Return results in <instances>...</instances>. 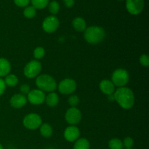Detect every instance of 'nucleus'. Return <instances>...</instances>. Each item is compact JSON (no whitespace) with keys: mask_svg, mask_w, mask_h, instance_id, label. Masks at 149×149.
<instances>
[{"mask_svg":"<svg viewBox=\"0 0 149 149\" xmlns=\"http://www.w3.org/2000/svg\"><path fill=\"white\" fill-rule=\"evenodd\" d=\"M36 85L42 91L52 93L58 87L55 79L48 74H39L36 79Z\"/></svg>","mask_w":149,"mask_h":149,"instance_id":"nucleus-3","label":"nucleus"},{"mask_svg":"<svg viewBox=\"0 0 149 149\" xmlns=\"http://www.w3.org/2000/svg\"><path fill=\"white\" fill-rule=\"evenodd\" d=\"M63 3L67 8H71L75 4L74 0H63Z\"/></svg>","mask_w":149,"mask_h":149,"instance_id":"nucleus-32","label":"nucleus"},{"mask_svg":"<svg viewBox=\"0 0 149 149\" xmlns=\"http://www.w3.org/2000/svg\"><path fill=\"white\" fill-rule=\"evenodd\" d=\"M118 1H123V0H118Z\"/></svg>","mask_w":149,"mask_h":149,"instance_id":"nucleus-35","label":"nucleus"},{"mask_svg":"<svg viewBox=\"0 0 149 149\" xmlns=\"http://www.w3.org/2000/svg\"><path fill=\"white\" fill-rule=\"evenodd\" d=\"M15 4L19 7H26L29 6L31 0H13Z\"/></svg>","mask_w":149,"mask_h":149,"instance_id":"nucleus-29","label":"nucleus"},{"mask_svg":"<svg viewBox=\"0 0 149 149\" xmlns=\"http://www.w3.org/2000/svg\"><path fill=\"white\" fill-rule=\"evenodd\" d=\"M6 87H7V86L4 83V79L2 78H0V96L4 94L6 90Z\"/></svg>","mask_w":149,"mask_h":149,"instance_id":"nucleus-31","label":"nucleus"},{"mask_svg":"<svg viewBox=\"0 0 149 149\" xmlns=\"http://www.w3.org/2000/svg\"><path fill=\"white\" fill-rule=\"evenodd\" d=\"M48 9H49V13L52 14V15H56L60 11V4L58 1L53 0V1H50L48 4Z\"/></svg>","mask_w":149,"mask_h":149,"instance_id":"nucleus-24","label":"nucleus"},{"mask_svg":"<svg viewBox=\"0 0 149 149\" xmlns=\"http://www.w3.org/2000/svg\"><path fill=\"white\" fill-rule=\"evenodd\" d=\"M27 103V97L26 95L18 93L11 97L10 100V104L14 109H21L26 106Z\"/></svg>","mask_w":149,"mask_h":149,"instance_id":"nucleus-13","label":"nucleus"},{"mask_svg":"<svg viewBox=\"0 0 149 149\" xmlns=\"http://www.w3.org/2000/svg\"><path fill=\"white\" fill-rule=\"evenodd\" d=\"M139 62L141 65L144 67H148L149 65V57L148 55L143 54L141 55L139 58Z\"/></svg>","mask_w":149,"mask_h":149,"instance_id":"nucleus-28","label":"nucleus"},{"mask_svg":"<svg viewBox=\"0 0 149 149\" xmlns=\"http://www.w3.org/2000/svg\"><path fill=\"white\" fill-rule=\"evenodd\" d=\"M84 37L86 42L91 45H97L104 40L106 37V31L100 26H93L87 28L84 31Z\"/></svg>","mask_w":149,"mask_h":149,"instance_id":"nucleus-2","label":"nucleus"},{"mask_svg":"<svg viewBox=\"0 0 149 149\" xmlns=\"http://www.w3.org/2000/svg\"><path fill=\"white\" fill-rule=\"evenodd\" d=\"M4 83H5L6 86H8V87H15L17 84H18V78L16 75L13 74H9L8 75L4 77Z\"/></svg>","mask_w":149,"mask_h":149,"instance_id":"nucleus-20","label":"nucleus"},{"mask_svg":"<svg viewBox=\"0 0 149 149\" xmlns=\"http://www.w3.org/2000/svg\"><path fill=\"white\" fill-rule=\"evenodd\" d=\"M122 143H123L124 148H125V149H130L134 146V141L131 137H126Z\"/></svg>","mask_w":149,"mask_h":149,"instance_id":"nucleus-27","label":"nucleus"},{"mask_svg":"<svg viewBox=\"0 0 149 149\" xmlns=\"http://www.w3.org/2000/svg\"><path fill=\"white\" fill-rule=\"evenodd\" d=\"M68 103L71 106V107H77L79 103V97L77 95H71L68 97Z\"/></svg>","mask_w":149,"mask_h":149,"instance_id":"nucleus-26","label":"nucleus"},{"mask_svg":"<svg viewBox=\"0 0 149 149\" xmlns=\"http://www.w3.org/2000/svg\"><path fill=\"white\" fill-rule=\"evenodd\" d=\"M42 124V119L38 113H31L26 115L23 120V125L26 129L35 130L39 129Z\"/></svg>","mask_w":149,"mask_h":149,"instance_id":"nucleus-6","label":"nucleus"},{"mask_svg":"<svg viewBox=\"0 0 149 149\" xmlns=\"http://www.w3.org/2000/svg\"><path fill=\"white\" fill-rule=\"evenodd\" d=\"M45 55V49L42 47H37L33 50V57L35 60L39 61L40 59L43 58Z\"/></svg>","mask_w":149,"mask_h":149,"instance_id":"nucleus-25","label":"nucleus"},{"mask_svg":"<svg viewBox=\"0 0 149 149\" xmlns=\"http://www.w3.org/2000/svg\"><path fill=\"white\" fill-rule=\"evenodd\" d=\"M11 71L10 62L4 58H0V78L5 77Z\"/></svg>","mask_w":149,"mask_h":149,"instance_id":"nucleus-15","label":"nucleus"},{"mask_svg":"<svg viewBox=\"0 0 149 149\" xmlns=\"http://www.w3.org/2000/svg\"><path fill=\"white\" fill-rule=\"evenodd\" d=\"M65 121L70 125H77L81 122V113L77 107H71L65 113Z\"/></svg>","mask_w":149,"mask_h":149,"instance_id":"nucleus-9","label":"nucleus"},{"mask_svg":"<svg viewBox=\"0 0 149 149\" xmlns=\"http://www.w3.org/2000/svg\"><path fill=\"white\" fill-rule=\"evenodd\" d=\"M130 149H132V148H130Z\"/></svg>","mask_w":149,"mask_h":149,"instance_id":"nucleus-36","label":"nucleus"},{"mask_svg":"<svg viewBox=\"0 0 149 149\" xmlns=\"http://www.w3.org/2000/svg\"><path fill=\"white\" fill-rule=\"evenodd\" d=\"M42 64L37 60H32L26 63L23 68L25 77L29 79L36 78L42 71Z\"/></svg>","mask_w":149,"mask_h":149,"instance_id":"nucleus-5","label":"nucleus"},{"mask_svg":"<svg viewBox=\"0 0 149 149\" xmlns=\"http://www.w3.org/2000/svg\"><path fill=\"white\" fill-rule=\"evenodd\" d=\"M39 131L42 136L44 138H50L53 134V129L52 126L48 123H42L39 127Z\"/></svg>","mask_w":149,"mask_h":149,"instance_id":"nucleus-18","label":"nucleus"},{"mask_svg":"<svg viewBox=\"0 0 149 149\" xmlns=\"http://www.w3.org/2000/svg\"><path fill=\"white\" fill-rule=\"evenodd\" d=\"M36 9H35L33 6H27L25 7L23 10V15L27 19H32L36 16Z\"/></svg>","mask_w":149,"mask_h":149,"instance_id":"nucleus-22","label":"nucleus"},{"mask_svg":"<svg viewBox=\"0 0 149 149\" xmlns=\"http://www.w3.org/2000/svg\"><path fill=\"white\" fill-rule=\"evenodd\" d=\"M113 96L114 100L121 108L125 110L132 109L135 104V95L129 87H118L113 93Z\"/></svg>","mask_w":149,"mask_h":149,"instance_id":"nucleus-1","label":"nucleus"},{"mask_svg":"<svg viewBox=\"0 0 149 149\" xmlns=\"http://www.w3.org/2000/svg\"><path fill=\"white\" fill-rule=\"evenodd\" d=\"M90 143L87 139L84 138H79L74 142V149H90Z\"/></svg>","mask_w":149,"mask_h":149,"instance_id":"nucleus-19","label":"nucleus"},{"mask_svg":"<svg viewBox=\"0 0 149 149\" xmlns=\"http://www.w3.org/2000/svg\"><path fill=\"white\" fill-rule=\"evenodd\" d=\"M99 87H100V90L103 94L109 95L113 94V93L116 90V87L114 86V84H113L111 80L109 79H103L100 82L99 84Z\"/></svg>","mask_w":149,"mask_h":149,"instance_id":"nucleus-14","label":"nucleus"},{"mask_svg":"<svg viewBox=\"0 0 149 149\" xmlns=\"http://www.w3.org/2000/svg\"><path fill=\"white\" fill-rule=\"evenodd\" d=\"M72 26L77 31L82 32L87 29V23L83 17H77L73 20Z\"/></svg>","mask_w":149,"mask_h":149,"instance_id":"nucleus-16","label":"nucleus"},{"mask_svg":"<svg viewBox=\"0 0 149 149\" xmlns=\"http://www.w3.org/2000/svg\"><path fill=\"white\" fill-rule=\"evenodd\" d=\"M59 26V19L55 15H49L45 17L42 24V29L48 33H52L56 31Z\"/></svg>","mask_w":149,"mask_h":149,"instance_id":"nucleus-8","label":"nucleus"},{"mask_svg":"<svg viewBox=\"0 0 149 149\" xmlns=\"http://www.w3.org/2000/svg\"><path fill=\"white\" fill-rule=\"evenodd\" d=\"M0 149H4V147H3V145L1 143H0Z\"/></svg>","mask_w":149,"mask_h":149,"instance_id":"nucleus-34","label":"nucleus"},{"mask_svg":"<svg viewBox=\"0 0 149 149\" xmlns=\"http://www.w3.org/2000/svg\"><path fill=\"white\" fill-rule=\"evenodd\" d=\"M30 2L36 10H43L47 7L49 0H31Z\"/></svg>","mask_w":149,"mask_h":149,"instance_id":"nucleus-21","label":"nucleus"},{"mask_svg":"<svg viewBox=\"0 0 149 149\" xmlns=\"http://www.w3.org/2000/svg\"><path fill=\"white\" fill-rule=\"evenodd\" d=\"M77 84L73 79L66 78L60 81L57 88L63 95H71L77 90Z\"/></svg>","mask_w":149,"mask_h":149,"instance_id":"nucleus-7","label":"nucleus"},{"mask_svg":"<svg viewBox=\"0 0 149 149\" xmlns=\"http://www.w3.org/2000/svg\"><path fill=\"white\" fill-rule=\"evenodd\" d=\"M109 147L110 149H123V143L119 138H112L109 142Z\"/></svg>","mask_w":149,"mask_h":149,"instance_id":"nucleus-23","label":"nucleus"},{"mask_svg":"<svg viewBox=\"0 0 149 149\" xmlns=\"http://www.w3.org/2000/svg\"><path fill=\"white\" fill-rule=\"evenodd\" d=\"M59 96L55 92L49 93V94L45 97V103L49 107H55L59 103Z\"/></svg>","mask_w":149,"mask_h":149,"instance_id":"nucleus-17","label":"nucleus"},{"mask_svg":"<svg viewBox=\"0 0 149 149\" xmlns=\"http://www.w3.org/2000/svg\"><path fill=\"white\" fill-rule=\"evenodd\" d=\"M45 93L39 89L31 90L27 95V100L32 105L39 106L42 104L45 101Z\"/></svg>","mask_w":149,"mask_h":149,"instance_id":"nucleus-10","label":"nucleus"},{"mask_svg":"<svg viewBox=\"0 0 149 149\" xmlns=\"http://www.w3.org/2000/svg\"><path fill=\"white\" fill-rule=\"evenodd\" d=\"M108 99H109V100H111V101H113V100H114V96H113V94L108 95Z\"/></svg>","mask_w":149,"mask_h":149,"instance_id":"nucleus-33","label":"nucleus"},{"mask_svg":"<svg viewBox=\"0 0 149 149\" xmlns=\"http://www.w3.org/2000/svg\"><path fill=\"white\" fill-rule=\"evenodd\" d=\"M130 80V74L127 70L124 68H117L113 72L111 80L115 87H125Z\"/></svg>","mask_w":149,"mask_h":149,"instance_id":"nucleus-4","label":"nucleus"},{"mask_svg":"<svg viewBox=\"0 0 149 149\" xmlns=\"http://www.w3.org/2000/svg\"><path fill=\"white\" fill-rule=\"evenodd\" d=\"M63 136L64 138L68 142H75L79 138V129L75 125H70V126L67 127L65 130H64Z\"/></svg>","mask_w":149,"mask_h":149,"instance_id":"nucleus-12","label":"nucleus"},{"mask_svg":"<svg viewBox=\"0 0 149 149\" xmlns=\"http://www.w3.org/2000/svg\"><path fill=\"white\" fill-rule=\"evenodd\" d=\"M144 0H126V9L130 14L137 15L143 10Z\"/></svg>","mask_w":149,"mask_h":149,"instance_id":"nucleus-11","label":"nucleus"},{"mask_svg":"<svg viewBox=\"0 0 149 149\" xmlns=\"http://www.w3.org/2000/svg\"><path fill=\"white\" fill-rule=\"evenodd\" d=\"M31 91L30 86L27 84H23L20 87V94L23 95H27Z\"/></svg>","mask_w":149,"mask_h":149,"instance_id":"nucleus-30","label":"nucleus"}]
</instances>
